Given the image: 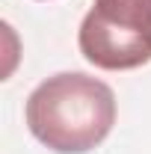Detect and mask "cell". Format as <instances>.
Instances as JSON below:
<instances>
[{
  "label": "cell",
  "instance_id": "cell-1",
  "mask_svg": "<svg viewBox=\"0 0 151 154\" xmlns=\"http://www.w3.org/2000/svg\"><path fill=\"white\" fill-rule=\"evenodd\" d=\"M116 125L113 89L83 71H59L42 80L27 98V128L57 154L98 148Z\"/></svg>",
  "mask_w": 151,
  "mask_h": 154
},
{
  "label": "cell",
  "instance_id": "cell-2",
  "mask_svg": "<svg viewBox=\"0 0 151 154\" xmlns=\"http://www.w3.org/2000/svg\"><path fill=\"white\" fill-rule=\"evenodd\" d=\"M80 54L104 71H128L151 59V0H95L77 33Z\"/></svg>",
  "mask_w": 151,
  "mask_h": 154
}]
</instances>
